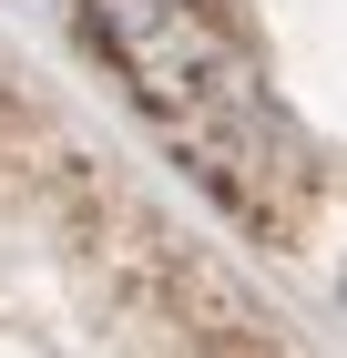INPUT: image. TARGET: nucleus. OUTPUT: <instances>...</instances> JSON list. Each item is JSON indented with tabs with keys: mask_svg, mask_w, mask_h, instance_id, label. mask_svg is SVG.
I'll list each match as a JSON object with an SVG mask.
<instances>
[{
	"mask_svg": "<svg viewBox=\"0 0 347 358\" xmlns=\"http://www.w3.org/2000/svg\"><path fill=\"white\" fill-rule=\"evenodd\" d=\"M82 10L103 31L112 72L133 83V103L163 113L174 143L225 194H256V164L286 154V123H276L245 41L214 21V0H82Z\"/></svg>",
	"mask_w": 347,
	"mask_h": 358,
	"instance_id": "f257e3e1",
	"label": "nucleus"
}]
</instances>
